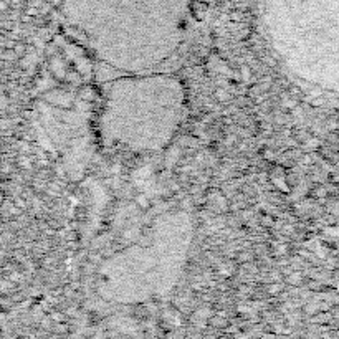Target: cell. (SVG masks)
I'll use <instances>...</instances> for the list:
<instances>
[{
  "mask_svg": "<svg viewBox=\"0 0 339 339\" xmlns=\"http://www.w3.org/2000/svg\"><path fill=\"white\" fill-rule=\"evenodd\" d=\"M184 96L171 78H132L115 83L101 116L108 141L132 149H157L180 123Z\"/></svg>",
  "mask_w": 339,
  "mask_h": 339,
  "instance_id": "6da1fadb",
  "label": "cell"
}]
</instances>
